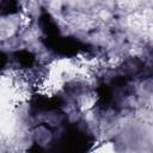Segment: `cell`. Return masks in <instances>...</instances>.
I'll use <instances>...</instances> for the list:
<instances>
[{
  "mask_svg": "<svg viewBox=\"0 0 153 153\" xmlns=\"http://www.w3.org/2000/svg\"><path fill=\"white\" fill-rule=\"evenodd\" d=\"M13 60L22 67H31L35 62V55L29 50H17L13 53Z\"/></svg>",
  "mask_w": 153,
  "mask_h": 153,
  "instance_id": "277c9868",
  "label": "cell"
},
{
  "mask_svg": "<svg viewBox=\"0 0 153 153\" xmlns=\"http://www.w3.org/2000/svg\"><path fill=\"white\" fill-rule=\"evenodd\" d=\"M92 142L93 137L90 133L78 124L72 123L66 126L62 134L48 149L42 147L39 153H86Z\"/></svg>",
  "mask_w": 153,
  "mask_h": 153,
  "instance_id": "7a4b0ae2",
  "label": "cell"
},
{
  "mask_svg": "<svg viewBox=\"0 0 153 153\" xmlns=\"http://www.w3.org/2000/svg\"><path fill=\"white\" fill-rule=\"evenodd\" d=\"M39 24L43 31V44L60 56H74L81 51L87 50V45L74 37L62 36L55 20L48 12H42L39 16Z\"/></svg>",
  "mask_w": 153,
  "mask_h": 153,
  "instance_id": "6da1fadb",
  "label": "cell"
},
{
  "mask_svg": "<svg viewBox=\"0 0 153 153\" xmlns=\"http://www.w3.org/2000/svg\"><path fill=\"white\" fill-rule=\"evenodd\" d=\"M62 105V100L59 97H35L32 99L31 106L35 111H51V110H57Z\"/></svg>",
  "mask_w": 153,
  "mask_h": 153,
  "instance_id": "3957f363",
  "label": "cell"
},
{
  "mask_svg": "<svg viewBox=\"0 0 153 153\" xmlns=\"http://www.w3.org/2000/svg\"><path fill=\"white\" fill-rule=\"evenodd\" d=\"M19 11L18 2L16 1H2L1 2V13L2 14H13Z\"/></svg>",
  "mask_w": 153,
  "mask_h": 153,
  "instance_id": "5b68a950",
  "label": "cell"
}]
</instances>
